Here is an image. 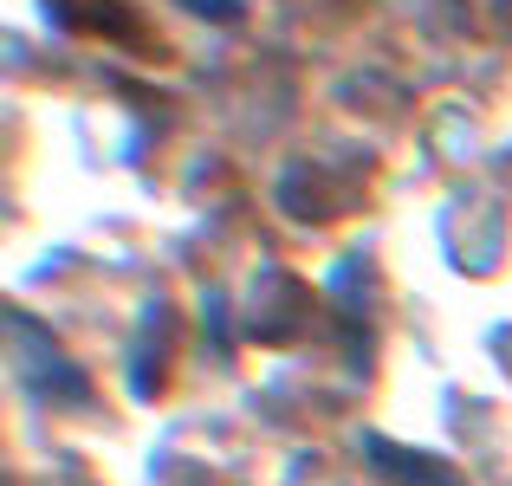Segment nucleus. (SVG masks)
Wrapping results in <instances>:
<instances>
[{
  "instance_id": "nucleus-1",
  "label": "nucleus",
  "mask_w": 512,
  "mask_h": 486,
  "mask_svg": "<svg viewBox=\"0 0 512 486\" xmlns=\"http://www.w3.org/2000/svg\"><path fill=\"white\" fill-rule=\"evenodd\" d=\"M7 324H13V370H20V383L33 389L39 402H72V396H85V376H78L65 357H52V337L39 331L33 318L13 312Z\"/></svg>"
},
{
  "instance_id": "nucleus-2",
  "label": "nucleus",
  "mask_w": 512,
  "mask_h": 486,
  "mask_svg": "<svg viewBox=\"0 0 512 486\" xmlns=\"http://www.w3.org/2000/svg\"><path fill=\"white\" fill-rule=\"evenodd\" d=\"M363 454H370L376 474L396 480V486H461V474H454L448 461H435V454H415V448H402V441L363 435Z\"/></svg>"
},
{
  "instance_id": "nucleus-3",
  "label": "nucleus",
  "mask_w": 512,
  "mask_h": 486,
  "mask_svg": "<svg viewBox=\"0 0 512 486\" xmlns=\"http://www.w3.org/2000/svg\"><path fill=\"white\" fill-rule=\"evenodd\" d=\"M182 7L201 13V20H240V13H247L240 0H182Z\"/></svg>"
}]
</instances>
